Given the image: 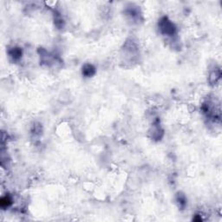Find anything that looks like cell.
I'll return each mask as SVG.
<instances>
[{
    "instance_id": "1",
    "label": "cell",
    "mask_w": 222,
    "mask_h": 222,
    "mask_svg": "<svg viewBox=\"0 0 222 222\" xmlns=\"http://www.w3.org/2000/svg\"><path fill=\"white\" fill-rule=\"evenodd\" d=\"M161 30L165 34L172 35L174 33L175 28H174V25L170 21H168L167 18H164L163 20L161 21Z\"/></svg>"
},
{
    "instance_id": "2",
    "label": "cell",
    "mask_w": 222,
    "mask_h": 222,
    "mask_svg": "<svg viewBox=\"0 0 222 222\" xmlns=\"http://www.w3.org/2000/svg\"><path fill=\"white\" fill-rule=\"evenodd\" d=\"M82 73L84 75H86L87 76H90L95 73V68L90 64H87L84 66V68L82 70Z\"/></svg>"
},
{
    "instance_id": "3",
    "label": "cell",
    "mask_w": 222,
    "mask_h": 222,
    "mask_svg": "<svg viewBox=\"0 0 222 222\" xmlns=\"http://www.w3.org/2000/svg\"><path fill=\"white\" fill-rule=\"evenodd\" d=\"M11 199L10 196H5L1 199V201H0V203H1V206L2 207H8L9 206H11Z\"/></svg>"
},
{
    "instance_id": "4",
    "label": "cell",
    "mask_w": 222,
    "mask_h": 222,
    "mask_svg": "<svg viewBox=\"0 0 222 222\" xmlns=\"http://www.w3.org/2000/svg\"><path fill=\"white\" fill-rule=\"evenodd\" d=\"M21 55H22V51H21L19 49H18V48H15V49L12 50V51L11 52V57H12L14 59L19 58Z\"/></svg>"
},
{
    "instance_id": "5",
    "label": "cell",
    "mask_w": 222,
    "mask_h": 222,
    "mask_svg": "<svg viewBox=\"0 0 222 222\" xmlns=\"http://www.w3.org/2000/svg\"><path fill=\"white\" fill-rule=\"evenodd\" d=\"M178 201L181 203V206H185V204H186V200H185V197H184L182 194L179 195Z\"/></svg>"
}]
</instances>
